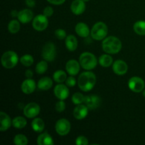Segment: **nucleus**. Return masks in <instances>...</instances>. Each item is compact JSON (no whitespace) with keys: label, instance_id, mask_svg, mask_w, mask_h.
<instances>
[{"label":"nucleus","instance_id":"nucleus-27","mask_svg":"<svg viewBox=\"0 0 145 145\" xmlns=\"http://www.w3.org/2000/svg\"><path fill=\"white\" fill-rule=\"evenodd\" d=\"M53 79L55 82H56L57 83H63L64 82H65L67 78V73L63 70H61V69H59V70L55 71V73L53 74Z\"/></svg>","mask_w":145,"mask_h":145},{"label":"nucleus","instance_id":"nucleus-22","mask_svg":"<svg viewBox=\"0 0 145 145\" xmlns=\"http://www.w3.org/2000/svg\"><path fill=\"white\" fill-rule=\"evenodd\" d=\"M52 84H53V82H52L51 78L48 77V76H45V77L41 78L38 81L37 86H38V88L40 90L48 91L50 89H51Z\"/></svg>","mask_w":145,"mask_h":145},{"label":"nucleus","instance_id":"nucleus-4","mask_svg":"<svg viewBox=\"0 0 145 145\" xmlns=\"http://www.w3.org/2000/svg\"><path fill=\"white\" fill-rule=\"evenodd\" d=\"M108 29L106 24L103 22H97L93 25L91 31V35L93 40H102L106 38Z\"/></svg>","mask_w":145,"mask_h":145},{"label":"nucleus","instance_id":"nucleus-32","mask_svg":"<svg viewBox=\"0 0 145 145\" xmlns=\"http://www.w3.org/2000/svg\"><path fill=\"white\" fill-rule=\"evenodd\" d=\"M14 143L16 145H26L28 143V140L24 135L18 134L14 137Z\"/></svg>","mask_w":145,"mask_h":145},{"label":"nucleus","instance_id":"nucleus-37","mask_svg":"<svg viewBox=\"0 0 145 145\" xmlns=\"http://www.w3.org/2000/svg\"><path fill=\"white\" fill-rule=\"evenodd\" d=\"M65 82H66L67 86H69V87H73L76 84V79H75V78L73 76H70L68 78H67Z\"/></svg>","mask_w":145,"mask_h":145},{"label":"nucleus","instance_id":"nucleus-28","mask_svg":"<svg viewBox=\"0 0 145 145\" xmlns=\"http://www.w3.org/2000/svg\"><path fill=\"white\" fill-rule=\"evenodd\" d=\"M134 31L140 35H145V21H138L135 23L133 25Z\"/></svg>","mask_w":145,"mask_h":145},{"label":"nucleus","instance_id":"nucleus-44","mask_svg":"<svg viewBox=\"0 0 145 145\" xmlns=\"http://www.w3.org/2000/svg\"><path fill=\"white\" fill-rule=\"evenodd\" d=\"M84 1H85V2H88V1H89L90 0H83Z\"/></svg>","mask_w":145,"mask_h":145},{"label":"nucleus","instance_id":"nucleus-43","mask_svg":"<svg viewBox=\"0 0 145 145\" xmlns=\"http://www.w3.org/2000/svg\"><path fill=\"white\" fill-rule=\"evenodd\" d=\"M142 95H143V96H144V97L145 98V89H144V90H143V92H142Z\"/></svg>","mask_w":145,"mask_h":145},{"label":"nucleus","instance_id":"nucleus-20","mask_svg":"<svg viewBox=\"0 0 145 145\" xmlns=\"http://www.w3.org/2000/svg\"><path fill=\"white\" fill-rule=\"evenodd\" d=\"M75 31L79 36L82 38H87L90 34V29L85 23H78L75 26Z\"/></svg>","mask_w":145,"mask_h":145},{"label":"nucleus","instance_id":"nucleus-2","mask_svg":"<svg viewBox=\"0 0 145 145\" xmlns=\"http://www.w3.org/2000/svg\"><path fill=\"white\" fill-rule=\"evenodd\" d=\"M102 48L108 54H117L121 50L122 42L116 36L106 37L102 42Z\"/></svg>","mask_w":145,"mask_h":145},{"label":"nucleus","instance_id":"nucleus-8","mask_svg":"<svg viewBox=\"0 0 145 145\" xmlns=\"http://www.w3.org/2000/svg\"><path fill=\"white\" fill-rule=\"evenodd\" d=\"M128 87L133 92L140 93L145 88L144 81L139 76H133L128 81Z\"/></svg>","mask_w":145,"mask_h":145},{"label":"nucleus","instance_id":"nucleus-3","mask_svg":"<svg viewBox=\"0 0 145 145\" xmlns=\"http://www.w3.org/2000/svg\"><path fill=\"white\" fill-rule=\"evenodd\" d=\"M79 63L83 69L86 70H92L96 67L98 61L93 53L84 52L79 56Z\"/></svg>","mask_w":145,"mask_h":145},{"label":"nucleus","instance_id":"nucleus-13","mask_svg":"<svg viewBox=\"0 0 145 145\" xmlns=\"http://www.w3.org/2000/svg\"><path fill=\"white\" fill-rule=\"evenodd\" d=\"M113 70L115 74L118 75H124L128 70V66L125 61L122 59H118L113 63Z\"/></svg>","mask_w":145,"mask_h":145},{"label":"nucleus","instance_id":"nucleus-40","mask_svg":"<svg viewBox=\"0 0 145 145\" xmlns=\"http://www.w3.org/2000/svg\"><path fill=\"white\" fill-rule=\"evenodd\" d=\"M25 4L30 8H33L35 6V0H25Z\"/></svg>","mask_w":145,"mask_h":145},{"label":"nucleus","instance_id":"nucleus-26","mask_svg":"<svg viewBox=\"0 0 145 145\" xmlns=\"http://www.w3.org/2000/svg\"><path fill=\"white\" fill-rule=\"evenodd\" d=\"M27 121L22 116H17L12 120V125L16 129H23L26 126Z\"/></svg>","mask_w":145,"mask_h":145},{"label":"nucleus","instance_id":"nucleus-17","mask_svg":"<svg viewBox=\"0 0 145 145\" xmlns=\"http://www.w3.org/2000/svg\"><path fill=\"white\" fill-rule=\"evenodd\" d=\"M71 11L75 15H81L86 10V4L83 0H74L71 4Z\"/></svg>","mask_w":145,"mask_h":145},{"label":"nucleus","instance_id":"nucleus-14","mask_svg":"<svg viewBox=\"0 0 145 145\" xmlns=\"http://www.w3.org/2000/svg\"><path fill=\"white\" fill-rule=\"evenodd\" d=\"M36 88L35 82L31 78H27V79L24 80L21 84V89L23 93L25 94H31L33 93Z\"/></svg>","mask_w":145,"mask_h":145},{"label":"nucleus","instance_id":"nucleus-5","mask_svg":"<svg viewBox=\"0 0 145 145\" xmlns=\"http://www.w3.org/2000/svg\"><path fill=\"white\" fill-rule=\"evenodd\" d=\"M18 56L14 51H7L2 55L1 57V62L2 66L6 69H12L18 64Z\"/></svg>","mask_w":145,"mask_h":145},{"label":"nucleus","instance_id":"nucleus-18","mask_svg":"<svg viewBox=\"0 0 145 145\" xmlns=\"http://www.w3.org/2000/svg\"><path fill=\"white\" fill-rule=\"evenodd\" d=\"M18 20L22 24H28L33 19V13L31 9L24 8L18 12Z\"/></svg>","mask_w":145,"mask_h":145},{"label":"nucleus","instance_id":"nucleus-31","mask_svg":"<svg viewBox=\"0 0 145 145\" xmlns=\"http://www.w3.org/2000/svg\"><path fill=\"white\" fill-rule=\"evenodd\" d=\"M20 62L25 67L31 66L34 62L33 57L29 54H25L20 58Z\"/></svg>","mask_w":145,"mask_h":145},{"label":"nucleus","instance_id":"nucleus-7","mask_svg":"<svg viewBox=\"0 0 145 145\" xmlns=\"http://www.w3.org/2000/svg\"><path fill=\"white\" fill-rule=\"evenodd\" d=\"M33 28L38 31H42L46 29L48 26V17L43 14L37 15L32 21Z\"/></svg>","mask_w":145,"mask_h":145},{"label":"nucleus","instance_id":"nucleus-19","mask_svg":"<svg viewBox=\"0 0 145 145\" xmlns=\"http://www.w3.org/2000/svg\"><path fill=\"white\" fill-rule=\"evenodd\" d=\"M0 120H1V127H0L1 132L7 131L10 128L11 124H12L11 118L4 111H1L0 113Z\"/></svg>","mask_w":145,"mask_h":145},{"label":"nucleus","instance_id":"nucleus-36","mask_svg":"<svg viewBox=\"0 0 145 145\" xmlns=\"http://www.w3.org/2000/svg\"><path fill=\"white\" fill-rule=\"evenodd\" d=\"M75 143L77 145H88L89 144V140L84 136H79L76 137Z\"/></svg>","mask_w":145,"mask_h":145},{"label":"nucleus","instance_id":"nucleus-29","mask_svg":"<svg viewBox=\"0 0 145 145\" xmlns=\"http://www.w3.org/2000/svg\"><path fill=\"white\" fill-rule=\"evenodd\" d=\"M21 25H20V21L17 20H12L10 21L8 24V30L9 33L12 34L17 33L20 31Z\"/></svg>","mask_w":145,"mask_h":145},{"label":"nucleus","instance_id":"nucleus-15","mask_svg":"<svg viewBox=\"0 0 145 145\" xmlns=\"http://www.w3.org/2000/svg\"><path fill=\"white\" fill-rule=\"evenodd\" d=\"M80 63L76 59H70L66 64V71L71 76L78 74L80 71Z\"/></svg>","mask_w":145,"mask_h":145},{"label":"nucleus","instance_id":"nucleus-12","mask_svg":"<svg viewBox=\"0 0 145 145\" xmlns=\"http://www.w3.org/2000/svg\"><path fill=\"white\" fill-rule=\"evenodd\" d=\"M54 94L59 100H65L69 95V91L67 86L62 84L56 85L54 89Z\"/></svg>","mask_w":145,"mask_h":145},{"label":"nucleus","instance_id":"nucleus-16","mask_svg":"<svg viewBox=\"0 0 145 145\" xmlns=\"http://www.w3.org/2000/svg\"><path fill=\"white\" fill-rule=\"evenodd\" d=\"M89 110L87 106L84 104H79L75 107L73 110L74 117L76 120H83L87 116Z\"/></svg>","mask_w":145,"mask_h":145},{"label":"nucleus","instance_id":"nucleus-38","mask_svg":"<svg viewBox=\"0 0 145 145\" xmlns=\"http://www.w3.org/2000/svg\"><path fill=\"white\" fill-rule=\"evenodd\" d=\"M53 8L51 7H46L43 10V14L47 17H50L53 15Z\"/></svg>","mask_w":145,"mask_h":145},{"label":"nucleus","instance_id":"nucleus-39","mask_svg":"<svg viewBox=\"0 0 145 145\" xmlns=\"http://www.w3.org/2000/svg\"><path fill=\"white\" fill-rule=\"evenodd\" d=\"M47 1L53 5H62L65 2L66 0H47Z\"/></svg>","mask_w":145,"mask_h":145},{"label":"nucleus","instance_id":"nucleus-24","mask_svg":"<svg viewBox=\"0 0 145 145\" xmlns=\"http://www.w3.org/2000/svg\"><path fill=\"white\" fill-rule=\"evenodd\" d=\"M45 123L40 118H35L31 123L32 129L36 133H42L45 129Z\"/></svg>","mask_w":145,"mask_h":145},{"label":"nucleus","instance_id":"nucleus-34","mask_svg":"<svg viewBox=\"0 0 145 145\" xmlns=\"http://www.w3.org/2000/svg\"><path fill=\"white\" fill-rule=\"evenodd\" d=\"M66 108V104H65L64 100H60L58 102H57L55 104V110L58 113H62Z\"/></svg>","mask_w":145,"mask_h":145},{"label":"nucleus","instance_id":"nucleus-9","mask_svg":"<svg viewBox=\"0 0 145 145\" xmlns=\"http://www.w3.org/2000/svg\"><path fill=\"white\" fill-rule=\"evenodd\" d=\"M71 130V124L67 119L62 118L57 121L55 124V131L59 135L65 136L69 134Z\"/></svg>","mask_w":145,"mask_h":145},{"label":"nucleus","instance_id":"nucleus-35","mask_svg":"<svg viewBox=\"0 0 145 145\" xmlns=\"http://www.w3.org/2000/svg\"><path fill=\"white\" fill-rule=\"evenodd\" d=\"M55 35L56 36V38H58L59 40H63L67 38L66 31L64 29H61V28L57 29L55 31Z\"/></svg>","mask_w":145,"mask_h":145},{"label":"nucleus","instance_id":"nucleus-33","mask_svg":"<svg viewBox=\"0 0 145 145\" xmlns=\"http://www.w3.org/2000/svg\"><path fill=\"white\" fill-rule=\"evenodd\" d=\"M84 99L85 96L82 93H79V92H76L72 96V101L75 105H79L82 104V103H84Z\"/></svg>","mask_w":145,"mask_h":145},{"label":"nucleus","instance_id":"nucleus-30","mask_svg":"<svg viewBox=\"0 0 145 145\" xmlns=\"http://www.w3.org/2000/svg\"><path fill=\"white\" fill-rule=\"evenodd\" d=\"M48 62L44 59V60L40 61L37 64L36 67H35V72L38 74H42L48 70Z\"/></svg>","mask_w":145,"mask_h":145},{"label":"nucleus","instance_id":"nucleus-6","mask_svg":"<svg viewBox=\"0 0 145 145\" xmlns=\"http://www.w3.org/2000/svg\"><path fill=\"white\" fill-rule=\"evenodd\" d=\"M42 57L47 62H52L56 57V47L53 42H47L42 49Z\"/></svg>","mask_w":145,"mask_h":145},{"label":"nucleus","instance_id":"nucleus-21","mask_svg":"<svg viewBox=\"0 0 145 145\" xmlns=\"http://www.w3.org/2000/svg\"><path fill=\"white\" fill-rule=\"evenodd\" d=\"M65 45L68 50L73 52L77 49L78 40L76 37L73 35H69L65 38Z\"/></svg>","mask_w":145,"mask_h":145},{"label":"nucleus","instance_id":"nucleus-10","mask_svg":"<svg viewBox=\"0 0 145 145\" xmlns=\"http://www.w3.org/2000/svg\"><path fill=\"white\" fill-rule=\"evenodd\" d=\"M40 112V107L36 103H30L24 108V114L28 118H35Z\"/></svg>","mask_w":145,"mask_h":145},{"label":"nucleus","instance_id":"nucleus-23","mask_svg":"<svg viewBox=\"0 0 145 145\" xmlns=\"http://www.w3.org/2000/svg\"><path fill=\"white\" fill-rule=\"evenodd\" d=\"M37 144L38 145H53L54 141L52 137L48 133H44L38 135Z\"/></svg>","mask_w":145,"mask_h":145},{"label":"nucleus","instance_id":"nucleus-25","mask_svg":"<svg viewBox=\"0 0 145 145\" xmlns=\"http://www.w3.org/2000/svg\"><path fill=\"white\" fill-rule=\"evenodd\" d=\"M99 62L101 66L103 67H109L110 66L113 65V59L110 55L105 54V55H102L100 56L99 59Z\"/></svg>","mask_w":145,"mask_h":145},{"label":"nucleus","instance_id":"nucleus-1","mask_svg":"<svg viewBox=\"0 0 145 145\" xmlns=\"http://www.w3.org/2000/svg\"><path fill=\"white\" fill-rule=\"evenodd\" d=\"M78 86L84 92H89L93 89L96 84V76L91 72H82L78 78Z\"/></svg>","mask_w":145,"mask_h":145},{"label":"nucleus","instance_id":"nucleus-41","mask_svg":"<svg viewBox=\"0 0 145 145\" xmlns=\"http://www.w3.org/2000/svg\"><path fill=\"white\" fill-rule=\"evenodd\" d=\"M25 75L27 78H32L33 76V72L31 69H27L25 72Z\"/></svg>","mask_w":145,"mask_h":145},{"label":"nucleus","instance_id":"nucleus-42","mask_svg":"<svg viewBox=\"0 0 145 145\" xmlns=\"http://www.w3.org/2000/svg\"><path fill=\"white\" fill-rule=\"evenodd\" d=\"M18 12L16 11V10H13V11H11V16L12 17H18Z\"/></svg>","mask_w":145,"mask_h":145},{"label":"nucleus","instance_id":"nucleus-11","mask_svg":"<svg viewBox=\"0 0 145 145\" xmlns=\"http://www.w3.org/2000/svg\"><path fill=\"white\" fill-rule=\"evenodd\" d=\"M84 103L88 108L90 110H94L98 108L101 104V99L96 95H89L85 96Z\"/></svg>","mask_w":145,"mask_h":145}]
</instances>
